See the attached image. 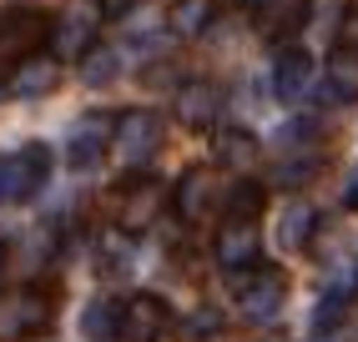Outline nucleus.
Returning <instances> with one entry per match:
<instances>
[{"label": "nucleus", "instance_id": "9b49d317", "mask_svg": "<svg viewBox=\"0 0 358 342\" xmlns=\"http://www.w3.org/2000/svg\"><path fill=\"white\" fill-rule=\"evenodd\" d=\"M166 327H172V307H166L157 292H136L127 302L122 317V342H162Z\"/></svg>", "mask_w": 358, "mask_h": 342}, {"label": "nucleus", "instance_id": "a878e982", "mask_svg": "<svg viewBox=\"0 0 358 342\" xmlns=\"http://www.w3.org/2000/svg\"><path fill=\"white\" fill-rule=\"evenodd\" d=\"M227 332V317L212 307V302H202V307H192L182 317V342H212V337H222Z\"/></svg>", "mask_w": 358, "mask_h": 342}, {"label": "nucleus", "instance_id": "f3484780", "mask_svg": "<svg viewBox=\"0 0 358 342\" xmlns=\"http://www.w3.org/2000/svg\"><path fill=\"white\" fill-rule=\"evenodd\" d=\"M162 31H166V20L157 15L152 0H131L122 10V36H127V45H136V51H152Z\"/></svg>", "mask_w": 358, "mask_h": 342}, {"label": "nucleus", "instance_id": "c85d7f7f", "mask_svg": "<svg viewBox=\"0 0 358 342\" xmlns=\"http://www.w3.org/2000/svg\"><path fill=\"white\" fill-rule=\"evenodd\" d=\"M0 272H6V241H0Z\"/></svg>", "mask_w": 358, "mask_h": 342}, {"label": "nucleus", "instance_id": "4468645a", "mask_svg": "<svg viewBox=\"0 0 358 342\" xmlns=\"http://www.w3.org/2000/svg\"><path fill=\"white\" fill-rule=\"evenodd\" d=\"M56 86H61V61H56L51 51L26 56V61L10 70V81H6V91L20 96V101H41V96H51Z\"/></svg>", "mask_w": 358, "mask_h": 342}, {"label": "nucleus", "instance_id": "dca6fc26", "mask_svg": "<svg viewBox=\"0 0 358 342\" xmlns=\"http://www.w3.org/2000/svg\"><path fill=\"white\" fill-rule=\"evenodd\" d=\"M323 96L328 101H358V45H338L328 61H323Z\"/></svg>", "mask_w": 358, "mask_h": 342}, {"label": "nucleus", "instance_id": "ddd939ff", "mask_svg": "<svg viewBox=\"0 0 358 342\" xmlns=\"http://www.w3.org/2000/svg\"><path fill=\"white\" fill-rule=\"evenodd\" d=\"M313 81H318V66H313L308 51H298V45L278 51L273 76H268V86H273L278 101H303V96H313Z\"/></svg>", "mask_w": 358, "mask_h": 342}, {"label": "nucleus", "instance_id": "2eb2a0df", "mask_svg": "<svg viewBox=\"0 0 358 342\" xmlns=\"http://www.w3.org/2000/svg\"><path fill=\"white\" fill-rule=\"evenodd\" d=\"M308 15H313V0H257V31L268 40H293Z\"/></svg>", "mask_w": 358, "mask_h": 342}, {"label": "nucleus", "instance_id": "423d86ee", "mask_svg": "<svg viewBox=\"0 0 358 342\" xmlns=\"http://www.w3.org/2000/svg\"><path fill=\"white\" fill-rule=\"evenodd\" d=\"M45 327H51V292L45 287H20L10 297H0V342H20Z\"/></svg>", "mask_w": 358, "mask_h": 342}, {"label": "nucleus", "instance_id": "0eeeda50", "mask_svg": "<svg viewBox=\"0 0 358 342\" xmlns=\"http://www.w3.org/2000/svg\"><path fill=\"white\" fill-rule=\"evenodd\" d=\"M45 40H51V15H41V10H26V6H15V10H0V61L20 66L26 56H36Z\"/></svg>", "mask_w": 358, "mask_h": 342}, {"label": "nucleus", "instance_id": "5701e85b", "mask_svg": "<svg viewBox=\"0 0 358 342\" xmlns=\"http://www.w3.org/2000/svg\"><path fill=\"white\" fill-rule=\"evenodd\" d=\"M122 45H91V51L81 56V81L86 86H111L116 76H122Z\"/></svg>", "mask_w": 358, "mask_h": 342}, {"label": "nucleus", "instance_id": "a211bd4d", "mask_svg": "<svg viewBox=\"0 0 358 342\" xmlns=\"http://www.w3.org/2000/svg\"><path fill=\"white\" fill-rule=\"evenodd\" d=\"M262 207H268V186L243 177V181H232L227 186V197H222V216L227 222H257Z\"/></svg>", "mask_w": 358, "mask_h": 342}, {"label": "nucleus", "instance_id": "bb28decb", "mask_svg": "<svg viewBox=\"0 0 358 342\" xmlns=\"http://www.w3.org/2000/svg\"><path fill=\"white\" fill-rule=\"evenodd\" d=\"M323 131V121L318 116H293L288 126L278 131V146H288V151H308V141H313Z\"/></svg>", "mask_w": 358, "mask_h": 342}, {"label": "nucleus", "instance_id": "b1692460", "mask_svg": "<svg viewBox=\"0 0 358 342\" xmlns=\"http://www.w3.org/2000/svg\"><path fill=\"white\" fill-rule=\"evenodd\" d=\"M318 232V211L313 207H308V202H293L288 211H282V222H278V241H282V247H308V237H313Z\"/></svg>", "mask_w": 358, "mask_h": 342}, {"label": "nucleus", "instance_id": "393cba45", "mask_svg": "<svg viewBox=\"0 0 358 342\" xmlns=\"http://www.w3.org/2000/svg\"><path fill=\"white\" fill-rule=\"evenodd\" d=\"M212 151H217V161H222V166H252L262 146H257V136H252V131L232 126V131H217V146H212Z\"/></svg>", "mask_w": 358, "mask_h": 342}, {"label": "nucleus", "instance_id": "1a4fd4ad", "mask_svg": "<svg viewBox=\"0 0 358 342\" xmlns=\"http://www.w3.org/2000/svg\"><path fill=\"white\" fill-rule=\"evenodd\" d=\"M111 136H116V121H111L106 111L81 116L76 126H71V136H66V161H71V171L101 166V156L111 151Z\"/></svg>", "mask_w": 358, "mask_h": 342}, {"label": "nucleus", "instance_id": "39448f33", "mask_svg": "<svg viewBox=\"0 0 358 342\" xmlns=\"http://www.w3.org/2000/svg\"><path fill=\"white\" fill-rule=\"evenodd\" d=\"M222 197H227V186L217 181V171H212V166H192V171H182L177 186H172V211L182 216L187 227H197V222H207L212 211H222Z\"/></svg>", "mask_w": 358, "mask_h": 342}, {"label": "nucleus", "instance_id": "4be33fe9", "mask_svg": "<svg viewBox=\"0 0 358 342\" xmlns=\"http://www.w3.org/2000/svg\"><path fill=\"white\" fill-rule=\"evenodd\" d=\"M318 166H323V156L308 146V151H293V156H282V161H273V186H288V191H298V186H308L318 177Z\"/></svg>", "mask_w": 358, "mask_h": 342}, {"label": "nucleus", "instance_id": "cd10ccee", "mask_svg": "<svg viewBox=\"0 0 358 342\" xmlns=\"http://www.w3.org/2000/svg\"><path fill=\"white\" fill-rule=\"evenodd\" d=\"M343 207H348V211H358V166L348 171V181H343Z\"/></svg>", "mask_w": 358, "mask_h": 342}, {"label": "nucleus", "instance_id": "f03ea898", "mask_svg": "<svg viewBox=\"0 0 358 342\" xmlns=\"http://www.w3.org/2000/svg\"><path fill=\"white\" fill-rule=\"evenodd\" d=\"M288 302V272L282 267H252V272H237V312L248 322H273Z\"/></svg>", "mask_w": 358, "mask_h": 342}, {"label": "nucleus", "instance_id": "aec40b11", "mask_svg": "<svg viewBox=\"0 0 358 342\" xmlns=\"http://www.w3.org/2000/svg\"><path fill=\"white\" fill-rule=\"evenodd\" d=\"M217 20V0H177L166 10V31L172 36H207Z\"/></svg>", "mask_w": 358, "mask_h": 342}, {"label": "nucleus", "instance_id": "6e6552de", "mask_svg": "<svg viewBox=\"0 0 358 342\" xmlns=\"http://www.w3.org/2000/svg\"><path fill=\"white\" fill-rule=\"evenodd\" d=\"M162 207H166L162 181L157 177H131L122 191H116V232H127V237L147 232L157 216H162Z\"/></svg>", "mask_w": 358, "mask_h": 342}, {"label": "nucleus", "instance_id": "7ed1b4c3", "mask_svg": "<svg viewBox=\"0 0 358 342\" xmlns=\"http://www.w3.org/2000/svg\"><path fill=\"white\" fill-rule=\"evenodd\" d=\"M51 181V146H20L15 156H0V202H31Z\"/></svg>", "mask_w": 358, "mask_h": 342}, {"label": "nucleus", "instance_id": "9d476101", "mask_svg": "<svg viewBox=\"0 0 358 342\" xmlns=\"http://www.w3.org/2000/svg\"><path fill=\"white\" fill-rule=\"evenodd\" d=\"M257 252H262V241H257V222H222L217 241H212V257H217L222 272H252L257 267Z\"/></svg>", "mask_w": 358, "mask_h": 342}, {"label": "nucleus", "instance_id": "412c9836", "mask_svg": "<svg viewBox=\"0 0 358 342\" xmlns=\"http://www.w3.org/2000/svg\"><path fill=\"white\" fill-rule=\"evenodd\" d=\"M353 282L348 287H328L323 297H318V307H313V337H328V332H338L343 327V317H348V307H353Z\"/></svg>", "mask_w": 358, "mask_h": 342}, {"label": "nucleus", "instance_id": "6ab92c4d", "mask_svg": "<svg viewBox=\"0 0 358 342\" xmlns=\"http://www.w3.org/2000/svg\"><path fill=\"white\" fill-rule=\"evenodd\" d=\"M122 317H127V302H116V297H96V302H86L81 332H86L91 342H116V337H122Z\"/></svg>", "mask_w": 358, "mask_h": 342}, {"label": "nucleus", "instance_id": "f257e3e1", "mask_svg": "<svg viewBox=\"0 0 358 342\" xmlns=\"http://www.w3.org/2000/svg\"><path fill=\"white\" fill-rule=\"evenodd\" d=\"M106 26V0H66V10L51 20V56L56 61H81L91 45H96Z\"/></svg>", "mask_w": 358, "mask_h": 342}, {"label": "nucleus", "instance_id": "20e7f679", "mask_svg": "<svg viewBox=\"0 0 358 342\" xmlns=\"http://www.w3.org/2000/svg\"><path fill=\"white\" fill-rule=\"evenodd\" d=\"M111 146H116V156H122L131 171L152 166L157 151H162V116H157V111H141V106H136V111H122V116H116Z\"/></svg>", "mask_w": 358, "mask_h": 342}, {"label": "nucleus", "instance_id": "c756f323", "mask_svg": "<svg viewBox=\"0 0 358 342\" xmlns=\"http://www.w3.org/2000/svg\"><path fill=\"white\" fill-rule=\"evenodd\" d=\"M268 342H288V337H268Z\"/></svg>", "mask_w": 358, "mask_h": 342}, {"label": "nucleus", "instance_id": "f8f14e48", "mask_svg": "<svg viewBox=\"0 0 358 342\" xmlns=\"http://www.w3.org/2000/svg\"><path fill=\"white\" fill-rule=\"evenodd\" d=\"M222 86H212V81H182L177 86V121L182 126H192V131H207V126H217V116H222Z\"/></svg>", "mask_w": 358, "mask_h": 342}, {"label": "nucleus", "instance_id": "2f4dec72", "mask_svg": "<svg viewBox=\"0 0 358 342\" xmlns=\"http://www.w3.org/2000/svg\"><path fill=\"white\" fill-rule=\"evenodd\" d=\"M0 91H6V86H0Z\"/></svg>", "mask_w": 358, "mask_h": 342}, {"label": "nucleus", "instance_id": "7c9ffc66", "mask_svg": "<svg viewBox=\"0 0 358 342\" xmlns=\"http://www.w3.org/2000/svg\"><path fill=\"white\" fill-rule=\"evenodd\" d=\"M353 292H358V272H353Z\"/></svg>", "mask_w": 358, "mask_h": 342}]
</instances>
